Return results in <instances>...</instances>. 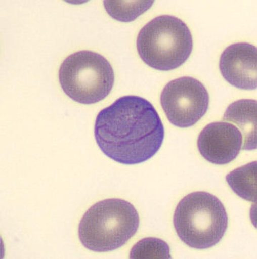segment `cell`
I'll return each mask as SVG.
<instances>
[{"label": "cell", "mask_w": 257, "mask_h": 259, "mask_svg": "<svg viewBox=\"0 0 257 259\" xmlns=\"http://www.w3.org/2000/svg\"><path fill=\"white\" fill-rule=\"evenodd\" d=\"M140 217L132 203L120 199L99 201L89 208L79 224L83 246L95 252L114 251L136 234Z\"/></svg>", "instance_id": "obj_2"}, {"label": "cell", "mask_w": 257, "mask_h": 259, "mask_svg": "<svg viewBox=\"0 0 257 259\" xmlns=\"http://www.w3.org/2000/svg\"><path fill=\"white\" fill-rule=\"evenodd\" d=\"M177 235L189 247L206 249L217 244L228 227L225 206L216 196L193 192L177 205L174 214Z\"/></svg>", "instance_id": "obj_3"}, {"label": "cell", "mask_w": 257, "mask_h": 259, "mask_svg": "<svg viewBox=\"0 0 257 259\" xmlns=\"http://www.w3.org/2000/svg\"><path fill=\"white\" fill-rule=\"evenodd\" d=\"M132 259L171 258L167 243L157 238H145L138 241L132 248Z\"/></svg>", "instance_id": "obj_12"}, {"label": "cell", "mask_w": 257, "mask_h": 259, "mask_svg": "<svg viewBox=\"0 0 257 259\" xmlns=\"http://www.w3.org/2000/svg\"><path fill=\"white\" fill-rule=\"evenodd\" d=\"M243 137L239 128L226 121L205 126L199 134L197 147L206 161L217 165L232 162L242 149Z\"/></svg>", "instance_id": "obj_7"}, {"label": "cell", "mask_w": 257, "mask_h": 259, "mask_svg": "<svg viewBox=\"0 0 257 259\" xmlns=\"http://www.w3.org/2000/svg\"><path fill=\"white\" fill-rule=\"evenodd\" d=\"M256 161L236 168L226 177L227 184L237 195L246 201L256 202Z\"/></svg>", "instance_id": "obj_10"}, {"label": "cell", "mask_w": 257, "mask_h": 259, "mask_svg": "<svg viewBox=\"0 0 257 259\" xmlns=\"http://www.w3.org/2000/svg\"><path fill=\"white\" fill-rule=\"evenodd\" d=\"M140 58L153 69L169 71L188 60L193 39L187 24L175 16L155 17L141 29L137 39Z\"/></svg>", "instance_id": "obj_4"}, {"label": "cell", "mask_w": 257, "mask_h": 259, "mask_svg": "<svg viewBox=\"0 0 257 259\" xmlns=\"http://www.w3.org/2000/svg\"><path fill=\"white\" fill-rule=\"evenodd\" d=\"M95 137L101 151L126 165L153 157L162 145L164 128L155 108L138 96H124L102 109L95 124Z\"/></svg>", "instance_id": "obj_1"}, {"label": "cell", "mask_w": 257, "mask_h": 259, "mask_svg": "<svg viewBox=\"0 0 257 259\" xmlns=\"http://www.w3.org/2000/svg\"><path fill=\"white\" fill-rule=\"evenodd\" d=\"M59 81L64 93L74 102L93 104L112 91L114 73L108 60L89 50L67 57L59 69Z\"/></svg>", "instance_id": "obj_5"}, {"label": "cell", "mask_w": 257, "mask_h": 259, "mask_svg": "<svg viewBox=\"0 0 257 259\" xmlns=\"http://www.w3.org/2000/svg\"><path fill=\"white\" fill-rule=\"evenodd\" d=\"M160 102L171 124L187 128L194 126L207 112L209 96L202 83L194 78L183 76L164 87Z\"/></svg>", "instance_id": "obj_6"}, {"label": "cell", "mask_w": 257, "mask_h": 259, "mask_svg": "<svg viewBox=\"0 0 257 259\" xmlns=\"http://www.w3.org/2000/svg\"><path fill=\"white\" fill-rule=\"evenodd\" d=\"M256 48L249 43L231 45L220 57L222 75L227 82L240 90H256Z\"/></svg>", "instance_id": "obj_8"}, {"label": "cell", "mask_w": 257, "mask_h": 259, "mask_svg": "<svg viewBox=\"0 0 257 259\" xmlns=\"http://www.w3.org/2000/svg\"><path fill=\"white\" fill-rule=\"evenodd\" d=\"M154 1H105L106 11L112 18L128 22L149 10Z\"/></svg>", "instance_id": "obj_11"}, {"label": "cell", "mask_w": 257, "mask_h": 259, "mask_svg": "<svg viewBox=\"0 0 257 259\" xmlns=\"http://www.w3.org/2000/svg\"><path fill=\"white\" fill-rule=\"evenodd\" d=\"M256 101L241 100L231 104L224 114L223 121L237 125L243 137L242 149H256Z\"/></svg>", "instance_id": "obj_9"}]
</instances>
